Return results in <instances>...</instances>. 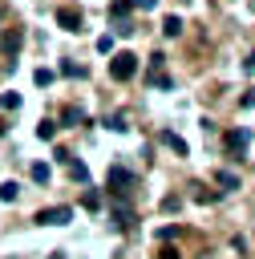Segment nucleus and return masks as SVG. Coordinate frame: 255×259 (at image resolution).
Wrapping results in <instances>:
<instances>
[{"label": "nucleus", "mask_w": 255, "mask_h": 259, "mask_svg": "<svg viewBox=\"0 0 255 259\" xmlns=\"http://www.w3.org/2000/svg\"><path fill=\"white\" fill-rule=\"evenodd\" d=\"M134 73H138V57L134 53H113L109 57V77L113 81H130Z\"/></svg>", "instance_id": "nucleus-1"}, {"label": "nucleus", "mask_w": 255, "mask_h": 259, "mask_svg": "<svg viewBox=\"0 0 255 259\" xmlns=\"http://www.w3.org/2000/svg\"><path fill=\"white\" fill-rule=\"evenodd\" d=\"M105 182H109V190H113L117 198H125V190L134 186V170H125V166H109Z\"/></svg>", "instance_id": "nucleus-2"}, {"label": "nucleus", "mask_w": 255, "mask_h": 259, "mask_svg": "<svg viewBox=\"0 0 255 259\" xmlns=\"http://www.w3.org/2000/svg\"><path fill=\"white\" fill-rule=\"evenodd\" d=\"M69 219H73L69 206H45V210H36V223L40 227H65Z\"/></svg>", "instance_id": "nucleus-3"}, {"label": "nucleus", "mask_w": 255, "mask_h": 259, "mask_svg": "<svg viewBox=\"0 0 255 259\" xmlns=\"http://www.w3.org/2000/svg\"><path fill=\"white\" fill-rule=\"evenodd\" d=\"M57 24H61L65 32H81V12H77V8H61V12H57Z\"/></svg>", "instance_id": "nucleus-4"}, {"label": "nucleus", "mask_w": 255, "mask_h": 259, "mask_svg": "<svg viewBox=\"0 0 255 259\" xmlns=\"http://www.w3.org/2000/svg\"><path fill=\"white\" fill-rule=\"evenodd\" d=\"M247 142H251V130H231L227 134V150H235V154H243Z\"/></svg>", "instance_id": "nucleus-5"}, {"label": "nucleus", "mask_w": 255, "mask_h": 259, "mask_svg": "<svg viewBox=\"0 0 255 259\" xmlns=\"http://www.w3.org/2000/svg\"><path fill=\"white\" fill-rule=\"evenodd\" d=\"M113 223H117V231H130L134 227V210L130 206H113Z\"/></svg>", "instance_id": "nucleus-6"}, {"label": "nucleus", "mask_w": 255, "mask_h": 259, "mask_svg": "<svg viewBox=\"0 0 255 259\" xmlns=\"http://www.w3.org/2000/svg\"><path fill=\"white\" fill-rule=\"evenodd\" d=\"M61 121H65V125H77V121H85V109H81V105H65Z\"/></svg>", "instance_id": "nucleus-7"}, {"label": "nucleus", "mask_w": 255, "mask_h": 259, "mask_svg": "<svg viewBox=\"0 0 255 259\" xmlns=\"http://www.w3.org/2000/svg\"><path fill=\"white\" fill-rule=\"evenodd\" d=\"M53 134H57V121L40 117V121H36V138H40V142H53Z\"/></svg>", "instance_id": "nucleus-8"}, {"label": "nucleus", "mask_w": 255, "mask_h": 259, "mask_svg": "<svg viewBox=\"0 0 255 259\" xmlns=\"http://www.w3.org/2000/svg\"><path fill=\"white\" fill-rule=\"evenodd\" d=\"M162 142H166V146H170L174 154H186V142H182V138H178L174 130H162Z\"/></svg>", "instance_id": "nucleus-9"}, {"label": "nucleus", "mask_w": 255, "mask_h": 259, "mask_svg": "<svg viewBox=\"0 0 255 259\" xmlns=\"http://www.w3.org/2000/svg\"><path fill=\"white\" fill-rule=\"evenodd\" d=\"M215 182H219L223 190H239V174H231V170H219V174H215Z\"/></svg>", "instance_id": "nucleus-10"}, {"label": "nucleus", "mask_w": 255, "mask_h": 259, "mask_svg": "<svg viewBox=\"0 0 255 259\" xmlns=\"http://www.w3.org/2000/svg\"><path fill=\"white\" fill-rule=\"evenodd\" d=\"M162 32H166V36H178V32H182V16H174V12H170V16L162 20Z\"/></svg>", "instance_id": "nucleus-11"}, {"label": "nucleus", "mask_w": 255, "mask_h": 259, "mask_svg": "<svg viewBox=\"0 0 255 259\" xmlns=\"http://www.w3.org/2000/svg\"><path fill=\"white\" fill-rule=\"evenodd\" d=\"M28 174H32V182H40V186H45V182L53 178V170H49L45 162H32V170H28Z\"/></svg>", "instance_id": "nucleus-12"}, {"label": "nucleus", "mask_w": 255, "mask_h": 259, "mask_svg": "<svg viewBox=\"0 0 255 259\" xmlns=\"http://www.w3.org/2000/svg\"><path fill=\"white\" fill-rule=\"evenodd\" d=\"M16 194H20V186L8 178V182H0V202H16Z\"/></svg>", "instance_id": "nucleus-13"}, {"label": "nucleus", "mask_w": 255, "mask_h": 259, "mask_svg": "<svg viewBox=\"0 0 255 259\" xmlns=\"http://www.w3.org/2000/svg\"><path fill=\"white\" fill-rule=\"evenodd\" d=\"M69 174H73V182H89V170H85V162H69Z\"/></svg>", "instance_id": "nucleus-14"}, {"label": "nucleus", "mask_w": 255, "mask_h": 259, "mask_svg": "<svg viewBox=\"0 0 255 259\" xmlns=\"http://www.w3.org/2000/svg\"><path fill=\"white\" fill-rule=\"evenodd\" d=\"M109 12H113L117 20H125V16H130V0H113V4H109Z\"/></svg>", "instance_id": "nucleus-15"}, {"label": "nucleus", "mask_w": 255, "mask_h": 259, "mask_svg": "<svg viewBox=\"0 0 255 259\" xmlns=\"http://www.w3.org/2000/svg\"><path fill=\"white\" fill-rule=\"evenodd\" d=\"M219 194H223V190H202V186H194V198H198V202H219Z\"/></svg>", "instance_id": "nucleus-16"}, {"label": "nucleus", "mask_w": 255, "mask_h": 259, "mask_svg": "<svg viewBox=\"0 0 255 259\" xmlns=\"http://www.w3.org/2000/svg\"><path fill=\"white\" fill-rule=\"evenodd\" d=\"M105 125H109V130H117V134H125V130H130V125H125V113H113Z\"/></svg>", "instance_id": "nucleus-17"}, {"label": "nucleus", "mask_w": 255, "mask_h": 259, "mask_svg": "<svg viewBox=\"0 0 255 259\" xmlns=\"http://www.w3.org/2000/svg\"><path fill=\"white\" fill-rule=\"evenodd\" d=\"M61 73H65V77H85V69H81V65H73V61H65V65H61Z\"/></svg>", "instance_id": "nucleus-18"}, {"label": "nucleus", "mask_w": 255, "mask_h": 259, "mask_svg": "<svg viewBox=\"0 0 255 259\" xmlns=\"http://www.w3.org/2000/svg\"><path fill=\"white\" fill-rule=\"evenodd\" d=\"M32 81H36V85H53V69H36Z\"/></svg>", "instance_id": "nucleus-19"}, {"label": "nucleus", "mask_w": 255, "mask_h": 259, "mask_svg": "<svg viewBox=\"0 0 255 259\" xmlns=\"http://www.w3.org/2000/svg\"><path fill=\"white\" fill-rule=\"evenodd\" d=\"M0 105H4V109H20V93H4Z\"/></svg>", "instance_id": "nucleus-20"}, {"label": "nucleus", "mask_w": 255, "mask_h": 259, "mask_svg": "<svg viewBox=\"0 0 255 259\" xmlns=\"http://www.w3.org/2000/svg\"><path fill=\"white\" fill-rule=\"evenodd\" d=\"M113 32H117V36H130V32H134V20H130V16H125V20H117V28H113Z\"/></svg>", "instance_id": "nucleus-21"}, {"label": "nucleus", "mask_w": 255, "mask_h": 259, "mask_svg": "<svg viewBox=\"0 0 255 259\" xmlns=\"http://www.w3.org/2000/svg\"><path fill=\"white\" fill-rule=\"evenodd\" d=\"M97 53H113V36H109V32L97 36Z\"/></svg>", "instance_id": "nucleus-22"}, {"label": "nucleus", "mask_w": 255, "mask_h": 259, "mask_svg": "<svg viewBox=\"0 0 255 259\" xmlns=\"http://www.w3.org/2000/svg\"><path fill=\"white\" fill-rule=\"evenodd\" d=\"M178 206H182L178 194H166V198H162V210H178Z\"/></svg>", "instance_id": "nucleus-23"}, {"label": "nucleus", "mask_w": 255, "mask_h": 259, "mask_svg": "<svg viewBox=\"0 0 255 259\" xmlns=\"http://www.w3.org/2000/svg\"><path fill=\"white\" fill-rule=\"evenodd\" d=\"M130 8H138V12H150V8H158V0H130Z\"/></svg>", "instance_id": "nucleus-24"}, {"label": "nucleus", "mask_w": 255, "mask_h": 259, "mask_svg": "<svg viewBox=\"0 0 255 259\" xmlns=\"http://www.w3.org/2000/svg\"><path fill=\"white\" fill-rule=\"evenodd\" d=\"M4 49H12V53H16V49H20V32H16V28H12V32H8V40H4Z\"/></svg>", "instance_id": "nucleus-25"}, {"label": "nucleus", "mask_w": 255, "mask_h": 259, "mask_svg": "<svg viewBox=\"0 0 255 259\" xmlns=\"http://www.w3.org/2000/svg\"><path fill=\"white\" fill-rule=\"evenodd\" d=\"M97 206H101V198H97V194L89 190V194H85V210H97Z\"/></svg>", "instance_id": "nucleus-26"}, {"label": "nucleus", "mask_w": 255, "mask_h": 259, "mask_svg": "<svg viewBox=\"0 0 255 259\" xmlns=\"http://www.w3.org/2000/svg\"><path fill=\"white\" fill-rule=\"evenodd\" d=\"M158 259H182V255H178L174 247H162V251H158Z\"/></svg>", "instance_id": "nucleus-27"}, {"label": "nucleus", "mask_w": 255, "mask_h": 259, "mask_svg": "<svg viewBox=\"0 0 255 259\" xmlns=\"http://www.w3.org/2000/svg\"><path fill=\"white\" fill-rule=\"evenodd\" d=\"M239 105H243V109H251V105H255V89H251V93H243V101H239Z\"/></svg>", "instance_id": "nucleus-28"}, {"label": "nucleus", "mask_w": 255, "mask_h": 259, "mask_svg": "<svg viewBox=\"0 0 255 259\" xmlns=\"http://www.w3.org/2000/svg\"><path fill=\"white\" fill-rule=\"evenodd\" d=\"M247 73H255V53H251V57H247Z\"/></svg>", "instance_id": "nucleus-29"}]
</instances>
